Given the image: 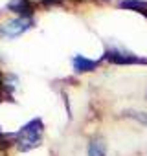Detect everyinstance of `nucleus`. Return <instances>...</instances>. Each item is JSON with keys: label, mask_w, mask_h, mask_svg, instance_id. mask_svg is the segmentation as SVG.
Instances as JSON below:
<instances>
[{"label": "nucleus", "mask_w": 147, "mask_h": 156, "mask_svg": "<svg viewBox=\"0 0 147 156\" xmlns=\"http://www.w3.org/2000/svg\"><path fill=\"white\" fill-rule=\"evenodd\" d=\"M96 66H98V61H90V59H87L83 55H76V57H74V70L79 72V73L92 72Z\"/></svg>", "instance_id": "39448f33"}, {"label": "nucleus", "mask_w": 147, "mask_h": 156, "mask_svg": "<svg viewBox=\"0 0 147 156\" xmlns=\"http://www.w3.org/2000/svg\"><path fill=\"white\" fill-rule=\"evenodd\" d=\"M42 4H46V6H55V4H61L63 0H41Z\"/></svg>", "instance_id": "1a4fd4ad"}, {"label": "nucleus", "mask_w": 147, "mask_h": 156, "mask_svg": "<svg viewBox=\"0 0 147 156\" xmlns=\"http://www.w3.org/2000/svg\"><path fill=\"white\" fill-rule=\"evenodd\" d=\"M120 6L121 8H129V9H136L138 13H142L143 9H147V4L145 2H140V0H123Z\"/></svg>", "instance_id": "0eeeda50"}, {"label": "nucleus", "mask_w": 147, "mask_h": 156, "mask_svg": "<svg viewBox=\"0 0 147 156\" xmlns=\"http://www.w3.org/2000/svg\"><path fill=\"white\" fill-rule=\"evenodd\" d=\"M88 156H105V145L99 140L90 141V145H88Z\"/></svg>", "instance_id": "423d86ee"}, {"label": "nucleus", "mask_w": 147, "mask_h": 156, "mask_svg": "<svg viewBox=\"0 0 147 156\" xmlns=\"http://www.w3.org/2000/svg\"><path fill=\"white\" fill-rule=\"evenodd\" d=\"M125 116H132V118L140 119L142 123H147V114H145V112H129V114H125Z\"/></svg>", "instance_id": "6e6552de"}, {"label": "nucleus", "mask_w": 147, "mask_h": 156, "mask_svg": "<svg viewBox=\"0 0 147 156\" xmlns=\"http://www.w3.org/2000/svg\"><path fill=\"white\" fill-rule=\"evenodd\" d=\"M105 59L112 64H147L145 59L132 55V53H127V51H120V50H107Z\"/></svg>", "instance_id": "7ed1b4c3"}, {"label": "nucleus", "mask_w": 147, "mask_h": 156, "mask_svg": "<svg viewBox=\"0 0 147 156\" xmlns=\"http://www.w3.org/2000/svg\"><path fill=\"white\" fill-rule=\"evenodd\" d=\"M33 26V19L31 17H17L13 20H8L6 24H2V28H0V33H2L4 37H19L22 35L24 31H28L30 28Z\"/></svg>", "instance_id": "f03ea898"}, {"label": "nucleus", "mask_w": 147, "mask_h": 156, "mask_svg": "<svg viewBox=\"0 0 147 156\" xmlns=\"http://www.w3.org/2000/svg\"><path fill=\"white\" fill-rule=\"evenodd\" d=\"M41 136H42V123L41 119H33L17 132V145L20 151L33 149L35 145H39Z\"/></svg>", "instance_id": "f257e3e1"}, {"label": "nucleus", "mask_w": 147, "mask_h": 156, "mask_svg": "<svg viewBox=\"0 0 147 156\" xmlns=\"http://www.w3.org/2000/svg\"><path fill=\"white\" fill-rule=\"evenodd\" d=\"M8 8L15 13H19V17H30L33 11V4L31 0H11L8 4Z\"/></svg>", "instance_id": "20e7f679"}]
</instances>
